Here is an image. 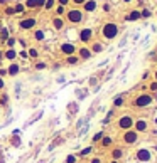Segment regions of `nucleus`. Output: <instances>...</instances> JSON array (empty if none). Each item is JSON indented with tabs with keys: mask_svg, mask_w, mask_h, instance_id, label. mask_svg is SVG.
<instances>
[{
	"mask_svg": "<svg viewBox=\"0 0 157 163\" xmlns=\"http://www.w3.org/2000/svg\"><path fill=\"white\" fill-rule=\"evenodd\" d=\"M85 15L86 14L81 10V7H73V9L66 10L64 20H66V24H71V25H80V24L85 22Z\"/></svg>",
	"mask_w": 157,
	"mask_h": 163,
	"instance_id": "obj_1",
	"label": "nucleus"
},
{
	"mask_svg": "<svg viewBox=\"0 0 157 163\" xmlns=\"http://www.w3.org/2000/svg\"><path fill=\"white\" fill-rule=\"evenodd\" d=\"M118 32H120V29L115 22H105L101 25V30H100V34H101V37L105 39V41H113V39H117Z\"/></svg>",
	"mask_w": 157,
	"mask_h": 163,
	"instance_id": "obj_2",
	"label": "nucleus"
},
{
	"mask_svg": "<svg viewBox=\"0 0 157 163\" xmlns=\"http://www.w3.org/2000/svg\"><path fill=\"white\" fill-rule=\"evenodd\" d=\"M152 103H154V98H152L151 93H142L132 101V106L137 108V109H144V108H149Z\"/></svg>",
	"mask_w": 157,
	"mask_h": 163,
	"instance_id": "obj_3",
	"label": "nucleus"
},
{
	"mask_svg": "<svg viewBox=\"0 0 157 163\" xmlns=\"http://www.w3.org/2000/svg\"><path fill=\"white\" fill-rule=\"evenodd\" d=\"M138 140H140V134H138L134 128L122 133V143L127 145V146H134L135 143H138Z\"/></svg>",
	"mask_w": 157,
	"mask_h": 163,
	"instance_id": "obj_4",
	"label": "nucleus"
},
{
	"mask_svg": "<svg viewBox=\"0 0 157 163\" xmlns=\"http://www.w3.org/2000/svg\"><path fill=\"white\" fill-rule=\"evenodd\" d=\"M17 27L24 32H29V30H34L37 27V19L35 17H22V19L17 22Z\"/></svg>",
	"mask_w": 157,
	"mask_h": 163,
	"instance_id": "obj_5",
	"label": "nucleus"
},
{
	"mask_svg": "<svg viewBox=\"0 0 157 163\" xmlns=\"http://www.w3.org/2000/svg\"><path fill=\"white\" fill-rule=\"evenodd\" d=\"M134 121H135V118L132 114H122L118 119H117V128L122 130V131L132 130L134 128Z\"/></svg>",
	"mask_w": 157,
	"mask_h": 163,
	"instance_id": "obj_6",
	"label": "nucleus"
},
{
	"mask_svg": "<svg viewBox=\"0 0 157 163\" xmlns=\"http://www.w3.org/2000/svg\"><path fill=\"white\" fill-rule=\"evenodd\" d=\"M93 29H90V27H83V29L78 30V41L81 42L83 45H88L91 41H93Z\"/></svg>",
	"mask_w": 157,
	"mask_h": 163,
	"instance_id": "obj_7",
	"label": "nucleus"
},
{
	"mask_svg": "<svg viewBox=\"0 0 157 163\" xmlns=\"http://www.w3.org/2000/svg\"><path fill=\"white\" fill-rule=\"evenodd\" d=\"M76 44H73V42H69V41H63L61 44L58 45V52L59 54H63L64 57L66 56H73V54H76Z\"/></svg>",
	"mask_w": 157,
	"mask_h": 163,
	"instance_id": "obj_8",
	"label": "nucleus"
},
{
	"mask_svg": "<svg viewBox=\"0 0 157 163\" xmlns=\"http://www.w3.org/2000/svg\"><path fill=\"white\" fill-rule=\"evenodd\" d=\"M135 158H137L138 161H142V163L151 161L152 160V151L149 150V148H138V150L135 151Z\"/></svg>",
	"mask_w": 157,
	"mask_h": 163,
	"instance_id": "obj_9",
	"label": "nucleus"
},
{
	"mask_svg": "<svg viewBox=\"0 0 157 163\" xmlns=\"http://www.w3.org/2000/svg\"><path fill=\"white\" fill-rule=\"evenodd\" d=\"M76 56L80 57V61H90V59L93 57V52L90 51L88 45H80V47L76 49Z\"/></svg>",
	"mask_w": 157,
	"mask_h": 163,
	"instance_id": "obj_10",
	"label": "nucleus"
},
{
	"mask_svg": "<svg viewBox=\"0 0 157 163\" xmlns=\"http://www.w3.org/2000/svg\"><path fill=\"white\" fill-rule=\"evenodd\" d=\"M51 27L52 30H56V32H61V30L66 29V20H64V17H51Z\"/></svg>",
	"mask_w": 157,
	"mask_h": 163,
	"instance_id": "obj_11",
	"label": "nucleus"
},
{
	"mask_svg": "<svg viewBox=\"0 0 157 163\" xmlns=\"http://www.w3.org/2000/svg\"><path fill=\"white\" fill-rule=\"evenodd\" d=\"M134 130L137 131L138 134L140 133H145V131L149 130V121H147V118H137L134 121Z\"/></svg>",
	"mask_w": 157,
	"mask_h": 163,
	"instance_id": "obj_12",
	"label": "nucleus"
},
{
	"mask_svg": "<svg viewBox=\"0 0 157 163\" xmlns=\"http://www.w3.org/2000/svg\"><path fill=\"white\" fill-rule=\"evenodd\" d=\"M7 67V77H17L20 72H22V67H20L19 62H9Z\"/></svg>",
	"mask_w": 157,
	"mask_h": 163,
	"instance_id": "obj_13",
	"label": "nucleus"
},
{
	"mask_svg": "<svg viewBox=\"0 0 157 163\" xmlns=\"http://www.w3.org/2000/svg\"><path fill=\"white\" fill-rule=\"evenodd\" d=\"M96 9H98V2H96V0H86V2L81 5V10H83L85 14H93V12H96Z\"/></svg>",
	"mask_w": 157,
	"mask_h": 163,
	"instance_id": "obj_14",
	"label": "nucleus"
},
{
	"mask_svg": "<svg viewBox=\"0 0 157 163\" xmlns=\"http://www.w3.org/2000/svg\"><path fill=\"white\" fill-rule=\"evenodd\" d=\"M9 145H10V146H14V148H19L20 145H22V140H20V131L19 130L12 131V134H10V138H9Z\"/></svg>",
	"mask_w": 157,
	"mask_h": 163,
	"instance_id": "obj_15",
	"label": "nucleus"
},
{
	"mask_svg": "<svg viewBox=\"0 0 157 163\" xmlns=\"http://www.w3.org/2000/svg\"><path fill=\"white\" fill-rule=\"evenodd\" d=\"M46 3V0H26L24 5H26L27 10H37V9H42Z\"/></svg>",
	"mask_w": 157,
	"mask_h": 163,
	"instance_id": "obj_16",
	"label": "nucleus"
},
{
	"mask_svg": "<svg viewBox=\"0 0 157 163\" xmlns=\"http://www.w3.org/2000/svg\"><path fill=\"white\" fill-rule=\"evenodd\" d=\"M46 29H41V27H35L34 30H32V39H34L35 42H44L46 41Z\"/></svg>",
	"mask_w": 157,
	"mask_h": 163,
	"instance_id": "obj_17",
	"label": "nucleus"
},
{
	"mask_svg": "<svg viewBox=\"0 0 157 163\" xmlns=\"http://www.w3.org/2000/svg\"><path fill=\"white\" fill-rule=\"evenodd\" d=\"M88 47H90L91 52H93V56H95V54H100V52L105 51V44H103V42H100V41H91Z\"/></svg>",
	"mask_w": 157,
	"mask_h": 163,
	"instance_id": "obj_18",
	"label": "nucleus"
},
{
	"mask_svg": "<svg viewBox=\"0 0 157 163\" xmlns=\"http://www.w3.org/2000/svg\"><path fill=\"white\" fill-rule=\"evenodd\" d=\"M3 61L15 62L17 61V49H5L3 51Z\"/></svg>",
	"mask_w": 157,
	"mask_h": 163,
	"instance_id": "obj_19",
	"label": "nucleus"
},
{
	"mask_svg": "<svg viewBox=\"0 0 157 163\" xmlns=\"http://www.w3.org/2000/svg\"><path fill=\"white\" fill-rule=\"evenodd\" d=\"M123 155H125V150H123L122 146H113L112 151H110V157H112V160H122Z\"/></svg>",
	"mask_w": 157,
	"mask_h": 163,
	"instance_id": "obj_20",
	"label": "nucleus"
},
{
	"mask_svg": "<svg viewBox=\"0 0 157 163\" xmlns=\"http://www.w3.org/2000/svg\"><path fill=\"white\" fill-rule=\"evenodd\" d=\"M80 57H78L76 54H73V56H66V57H64V64L66 66H71V67H74V66H78L80 64Z\"/></svg>",
	"mask_w": 157,
	"mask_h": 163,
	"instance_id": "obj_21",
	"label": "nucleus"
},
{
	"mask_svg": "<svg viewBox=\"0 0 157 163\" xmlns=\"http://www.w3.org/2000/svg\"><path fill=\"white\" fill-rule=\"evenodd\" d=\"M27 56H29L31 61H37L39 56H41V52H39L37 47H32V45H29V47H27Z\"/></svg>",
	"mask_w": 157,
	"mask_h": 163,
	"instance_id": "obj_22",
	"label": "nucleus"
},
{
	"mask_svg": "<svg viewBox=\"0 0 157 163\" xmlns=\"http://www.w3.org/2000/svg\"><path fill=\"white\" fill-rule=\"evenodd\" d=\"M64 143V138L63 136H56L54 140L51 141V143H49V146H48V151H52L54 150V148H58L59 145H63Z\"/></svg>",
	"mask_w": 157,
	"mask_h": 163,
	"instance_id": "obj_23",
	"label": "nucleus"
},
{
	"mask_svg": "<svg viewBox=\"0 0 157 163\" xmlns=\"http://www.w3.org/2000/svg\"><path fill=\"white\" fill-rule=\"evenodd\" d=\"M140 10H130V12L127 14L125 20H130V22H135V20H140Z\"/></svg>",
	"mask_w": 157,
	"mask_h": 163,
	"instance_id": "obj_24",
	"label": "nucleus"
},
{
	"mask_svg": "<svg viewBox=\"0 0 157 163\" xmlns=\"http://www.w3.org/2000/svg\"><path fill=\"white\" fill-rule=\"evenodd\" d=\"M100 146H101V148H110V146H113V138L108 136V134H105V136L100 140Z\"/></svg>",
	"mask_w": 157,
	"mask_h": 163,
	"instance_id": "obj_25",
	"label": "nucleus"
},
{
	"mask_svg": "<svg viewBox=\"0 0 157 163\" xmlns=\"http://www.w3.org/2000/svg\"><path fill=\"white\" fill-rule=\"evenodd\" d=\"M14 10H15V15H24V14L27 12L26 5H24V2H17L15 5H14Z\"/></svg>",
	"mask_w": 157,
	"mask_h": 163,
	"instance_id": "obj_26",
	"label": "nucleus"
},
{
	"mask_svg": "<svg viewBox=\"0 0 157 163\" xmlns=\"http://www.w3.org/2000/svg\"><path fill=\"white\" fill-rule=\"evenodd\" d=\"M10 103V96L7 91H3V93H0V106H2L3 109H5V106H9Z\"/></svg>",
	"mask_w": 157,
	"mask_h": 163,
	"instance_id": "obj_27",
	"label": "nucleus"
},
{
	"mask_svg": "<svg viewBox=\"0 0 157 163\" xmlns=\"http://www.w3.org/2000/svg\"><path fill=\"white\" fill-rule=\"evenodd\" d=\"M9 37H10L9 27H2V25H0V41H2V44H3V42H5Z\"/></svg>",
	"mask_w": 157,
	"mask_h": 163,
	"instance_id": "obj_28",
	"label": "nucleus"
},
{
	"mask_svg": "<svg viewBox=\"0 0 157 163\" xmlns=\"http://www.w3.org/2000/svg\"><path fill=\"white\" fill-rule=\"evenodd\" d=\"M32 67H34V71H46V69H49V64L46 61H35V64Z\"/></svg>",
	"mask_w": 157,
	"mask_h": 163,
	"instance_id": "obj_29",
	"label": "nucleus"
},
{
	"mask_svg": "<svg viewBox=\"0 0 157 163\" xmlns=\"http://www.w3.org/2000/svg\"><path fill=\"white\" fill-rule=\"evenodd\" d=\"M66 7H63V5H58V3H56V7L54 9H52V12H54V15L56 17H64V14H66Z\"/></svg>",
	"mask_w": 157,
	"mask_h": 163,
	"instance_id": "obj_30",
	"label": "nucleus"
},
{
	"mask_svg": "<svg viewBox=\"0 0 157 163\" xmlns=\"http://www.w3.org/2000/svg\"><path fill=\"white\" fill-rule=\"evenodd\" d=\"M3 44H5V49H15V45H17V37H12V35H10V37L7 39L5 42H3Z\"/></svg>",
	"mask_w": 157,
	"mask_h": 163,
	"instance_id": "obj_31",
	"label": "nucleus"
},
{
	"mask_svg": "<svg viewBox=\"0 0 157 163\" xmlns=\"http://www.w3.org/2000/svg\"><path fill=\"white\" fill-rule=\"evenodd\" d=\"M76 113H78V103L76 101L68 103V114H76Z\"/></svg>",
	"mask_w": 157,
	"mask_h": 163,
	"instance_id": "obj_32",
	"label": "nucleus"
},
{
	"mask_svg": "<svg viewBox=\"0 0 157 163\" xmlns=\"http://www.w3.org/2000/svg\"><path fill=\"white\" fill-rule=\"evenodd\" d=\"M123 104H125V99H123V96H117L115 99H113V103H112L113 108H122Z\"/></svg>",
	"mask_w": 157,
	"mask_h": 163,
	"instance_id": "obj_33",
	"label": "nucleus"
},
{
	"mask_svg": "<svg viewBox=\"0 0 157 163\" xmlns=\"http://www.w3.org/2000/svg\"><path fill=\"white\" fill-rule=\"evenodd\" d=\"M93 151V146H86V148H83V150L80 151V155H78V158H85V157H88V155Z\"/></svg>",
	"mask_w": 157,
	"mask_h": 163,
	"instance_id": "obj_34",
	"label": "nucleus"
},
{
	"mask_svg": "<svg viewBox=\"0 0 157 163\" xmlns=\"http://www.w3.org/2000/svg\"><path fill=\"white\" fill-rule=\"evenodd\" d=\"M3 14H5L7 17H14V15H15V10H14V5H5V9H3Z\"/></svg>",
	"mask_w": 157,
	"mask_h": 163,
	"instance_id": "obj_35",
	"label": "nucleus"
},
{
	"mask_svg": "<svg viewBox=\"0 0 157 163\" xmlns=\"http://www.w3.org/2000/svg\"><path fill=\"white\" fill-rule=\"evenodd\" d=\"M103 136H105V133H103V131H98V133H95V134H93V138H91V143H93V145L100 143V140H101Z\"/></svg>",
	"mask_w": 157,
	"mask_h": 163,
	"instance_id": "obj_36",
	"label": "nucleus"
},
{
	"mask_svg": "<svg viewBox=\"0 0 157 163\" xmlns=\"http://www.w3.org/2000/svg\"><path fill=\"white\" fill-rule=\"evenodd\" d=\"M54 7H56V0H46V3H44V7H42V9H46L48 12H51Z\"/></svg>",
	"mask_w": 157,
	"mask_h": 163,
	"instance_id": "obj_37",
	"label": "nucleus"
},
{
	"mask_svg": "<svg viewBox=\"0 0 157 163\" xmlns=\"http://www.w3.org/2000/svg\"><path fill=\"white\" fill-rule=\"evenodd\" d=\"M17 57L22 59V61H27V59H29V56H27V49H20V51H17Z\"/></svg>",
	"mask_w": 157,
	"mask_h": 163,
	"instance_id": "obj_38",
	"label": "nucleus"
},
{
	"mask_svg": "<svg viewBox=\"0 0 157 163\" xmlns=\"http://www.w3.org/2000/svg\"><path fill=\"white\" fill-rule=\"evenodd\" d=\"M64 163H78V155L69 153V155L66 157V160H64Z\"/></svg>",
	"mask_w": 157,
	"mask_h": 163,
	"instance_id": "obj_39",
	"label": "nucleus"
},
{
	"mask_svg": "<svg viewBox=\"0 0 157 163\" xmlns=\"http://www.w3.org/2000/svg\"><path fill=\"white\" fill-rule=\"evenodd\" d=\"M41 116H42V111H37V113H35V116H31V119L27 121V126L32 125V123H35V121H37V118H41Z\"/></svg>",
	"mask_w": 157,
	"mask_h": 163,
	"instance_id": "obj_40",
	"label": "nucleus"
},
{
	"mask_svg": "<svg viewBox=\"0 0 157 163\" xmlns=\"http://www.w3.org/2000/svg\"><path fill=\"white\" fill-rule=\"evenodd\" d=\"M96 84H98V77H96V76H91L90 81H88V86H90V87H95Z\"/></svg>",
	"mask_w": 157,
	"mask_h": 163,
	"instance_id": "obj_41",
	"label": "nucleus"
},
{
	"mask_svg": "<svg viewBox=\"0 0 157 163\" xmlns=\"http://www.w3.org/2000/svg\"><path fill=\"white\" fill-rule=\"evenodd\" d=\"M151 15H152V12H151V10H147V9L140 10V17H142V19H149Z\"/></svg>",
	"mask_w": 157,
	"mask_h": 163,
	"instance_id": "obj_42",
	"label": "nucleus"
},
{
	"mask_svg": "<svg viewBox=\"0 0 157 163\" xmlns=\"http://www.w3.org/2000/svg\"><path fill=\"white\" fill-rule=\"evenodd\" d=\"M17 44L22 45V49H27V47H29V44H27V41H26L24 37H19V39H17Z\"/></svg>",
	"mask_w": 157,
	"mask_h": 163,
	"instance_id": "obj_43",
	"label": "nucleus"
},
{
	"mask_svg": "<svg viewBox=\"0 0 157 163\" xmlns=\"http://www.w3.org/2000/svg\"><path fill=\"white\" fill-rule=\"evenodd\" d=\"M56 3H58V5H63V7H69L71 5V0H56Z\"/></svg>",
	"mask_w": 157,
	"mask_h": 163,
	"instance_id": "obj_44",
	"label": "nucleus"
},
{
	"mask_svg": "<svg viewBox=\"0 0 157 163\" xmlns=\"http://www.w3.org/2000/svg\"><path fill=\"white\" fill-rule=\"evenodd\" d=\"M3 91H7V83L3 77H0V93H3Z\"/></svg>",
	"mask_w": 157,
	"mask_h": 163,
	"instance_id": "obj_45",
	"label": "nucleus"
},
{
	"mask_svg": "<svg viewBox=\"0 0 157 163\" xmlns=\"http://www.w3.org/2000/svg\"><path fill=\"white\" fill-rule=\"evenodd\" d=\"M149 89H151L152 93H155V91H157V81H152V83L149 84Z\"/></svg>",
	"mask_w": 157,
	"mask_h": 163,
	"instance_id": "obj_46",
	"label": "nucleus"
},
{
	"mask_svg": "<svg viewBox=\"0 0 157 163\" xmlns=\"http://www.w3.org/2000/svg\"><path fill=\"white\" fill-rule=\"evenodd\" d=\"M85 2H86V0H71V3H73L74 7H81Z\"/></svg>",
	"mask_w": 157,
	"mask_h": 163,
	"instance_id": "obj_47",
	"label": "nucleus"
},
{
	"mask_svg": "<svg viewBox=\"0 0 157 163\" xmlns=\"http://www.w3.org/2000/svg\"><path fill=\"white\" fill-rule=\"evenodd\" d=\"M112 116H113V109H112V111H108V114L105 116V119H103V123H110V119H112Z\"/></svg>",
	"mask_w": 157,
	"mask_h": 163,
	"instance_id": "obj_48",
	"label": "nucleus"
},
{
	"mask_svg": "<svg viewBox=\"0 0 157 163\" xmlns=\"http://www.w3.org/2000/svg\"><path fill=\"white\" fill-rule=\"evenodd\" d=\"M88 163H103V160L100 157H93V158H90V161Z\"/></svg>",
	"mask_w": 157,
	"mask_h": 163,
	"instance_id": "obj_49",
	"label": "nucleus"
},
{
	"mask_svg": "<svg viewBox=\"0 0 157 163\" xmlns=\"http://www.w3.org/2000/svg\"><path fill=\"white\" fill-rule=\"evenodd\" d=\"M0 77H3V79L7 77V67H2V66H0Z\"/></svg>",
	"mask_w": 157,
	"mask_h": 163,
	"instance_id": "obj_50",
	"label": "nucleus"
},
{
	"mask_svg": "<svg viewBox=\"0 0 157 163\" xmlns=\"http://www.w3.org/2000/svg\"><path fill=\"white\" fill-rule=\"evenodd\" d=\"M110 9H112L110 3H103V10H105V12H110Z\"/></svg>",
	"mask_w": 157,
	"mask_h": 163,
	"instance_id": "obj_51",
	"label": "nucleus"
},
{
	"mask_svg": "<svg viewBox=\"0 0 157 163\" xmlns=\"http://www.w3.org/2000/svg\"><path fill=\"white\" fill-rule=\"evenodd\" d=\"M59 67H61V62H54L52 64V69H59Z\"/></svg>",
	"mask_w": 157,
	"mask_h": 163,
	"instance_id": "obj_52",
	"label": "nucleus"
},
{
	"mask_svg": "<svg viewBox=\"0 0 157 163\" xmlns=\"http://www.w3.org/2000/svg\"><path fill=\"white\" fill-rule=\"evenodd\" d=\"M3 62V49H0V64Z\"/></svg>",
	"mask_w": 157,
	"mask_h": 163,
	"instance_id": "obj_53",
	"label": "nucleus"
},
{
	"mask_svg": "<svg viewBox=\"0 0 157 163\" xmlns=\"http://www.w3.org/2000/svg\"><path fill=\"white\" fill-rule=\"evenodd\" d=\"M122 2H123V3H130L132 0H122Z\"/></svg>",
	"mask_w": 157,
	"mask_h": 163,
	"instance_id": "obj_54",
	"label": "nucleus"
},
{
	"mask_svg": "<svg viewBox=\"0 0 157 163\" xmlns=\"http://www.w3.org/2000/svg\"><path fill=\"white\" fill-rule=\"evenodd\" d=\"M154 81H157V71L154 72Z\"/></svg>",
	"mask_w": 157,
	"mask_h": 163,
	"instance_id": "obj_55",
	"label": "nucleus"
},
{
	"mask_svg": "<svg viewBox=\"0 0 157 163\" xmlns=\"http://www.w3.org/2000/svg\"><path fill=\"white\" fill-rule=\"evenodd\" d=\"M2 111H3V108H2V106H0V116H2Z\"/></svg>",
	"mask_w": 157,
	"mask_h": 163,
	"instance_id": "obj_56",
	"label": "nucleus"
},
{
	"mask_svg": "<svg viewBox=\"0 0 157 163\" xmlns=\"http://www.w3.org/2000/svg\"><path fill=\"white\" fill-rule=\"evenodd\" d=\"M110 163H118V160H112V161H110Z\"/></svg>",
	"mask_w": 157,
	"mask_h": 163,
	"instance_id": "obj_57",
	"label": "nucleus"
},
{
	"mask_svg": "<svg viewBox=\"0 0 157 163\" xmlns=\"http://www.w3.org/2000/svg\"><path fill=\"white\" fill-rule=\"evenodd\" d=\"M2 158H3V157H2V151H0V160H2Z\"/></svg>",
	"mask_w": 157,
	"mask_h": 163,
	"instance_id": "obj_58",
	"label": "nucleus"
},
{
	"mask_svg": "<svg viewBox=\"0 0 157 163\" xmlns=\"http://www.w3.org/2000/svg\"><path fill=\"white\" fill-rule=\"evenodd\" d=\"M155 17H157V10H155Z\"/></svg>",
	"mask_w": 157,
	"mask_h": 163,
	"instance_id": "obj_59",
	"label": "nucleus"
},
{
	"mask_svg": "<svg viewBox=\"0 0 157 163\" xmlns=\"http://www.w3.org/2000/svg\"><path fill=\"white\" fill-rule=\"evenodd\" d=\"M0 44H2V41H0Z\"/></svg>",
	"mask_w": 157,
	"mask_h": 163,
	"instance_id": "obj_60",
	"label": "nucleus"
}]
</instances>
